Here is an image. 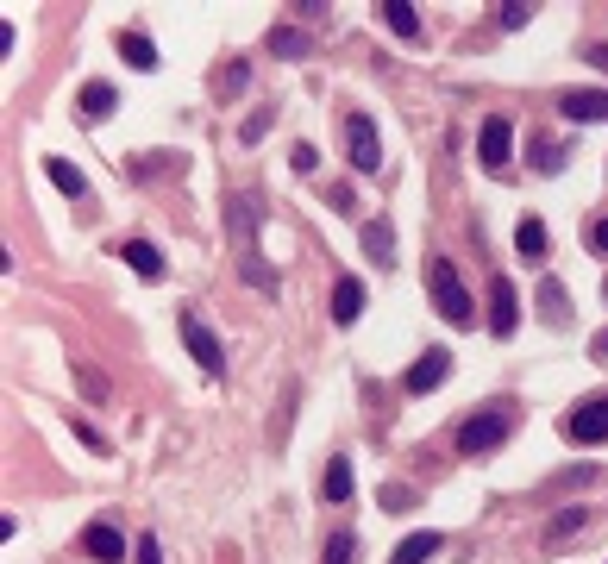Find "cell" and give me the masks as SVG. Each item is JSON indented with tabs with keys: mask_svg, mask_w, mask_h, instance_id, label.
I'll return each mask as SVG.
<instances>
[{
	"mask_svg": "<svg viewBox=\"0 0 608 564\" xmlns=\"http://www.w3.org/2000/svg\"><path fill=\"white\" fill-rule=\"evenodd\" d=\"M245 82H251V69H245V63H226V76H220V94H239Z\"/></svg>",
	"mask_w": 608,
	"mask_h": 564,
	"instance_id": "cell-29",
	"label": "cell"
},
{
	"mask_svg": "<svg viewBox=\"0 0 608 564\" xmlns=\"http://www.w3.org/2000/svg\"><path fill=\"white\" fill-rule=\"evenodd\" d=\"M239 276L251 282V289H264V295H276V289H283V282H276V270H270L257 251H245V270H239Z\"/></svg>",
	"mask_w": 608,
	"mask_h": 564,
	"instance_id": "cell-25",
	"label": "cell"
},
{
	"mask_svg": "<svg viewBox=\"0 0 608 564\" xmlns=\"http://www.w3.org/2000/svg\"><path fill=\"white\" fill-rule=\"evenodd\" d=\"M602 295H608V282H602Z\"/></svg>",
	"mask_w": 608,
	"mask_h": 564,
	"instance_id": "cell-35",
	"label": "cell"
},
{
	"mask_svg": "<svg viewBox=\"0 0 608 564\" xmlns=\"http://www.w3.org/2000/svg\"><path fill=\"white\" fill-rule=\"evenodd\" d=\"M514 320H521V295H514V282L496 276V289H489V333L508 339L514 333Z\"/></svg>",
	"mask_w": 608,
	"mask_h": 564,
	"instance_id": "cell-9",
	"label": "cell"
},
{
	"mask_svg": "<svg viewBox=\"0 0 608 564\" xmlns=\"http://www.w3.org/2000/svg\"><path fill=\"white\" fill-rule=\"evenodd\" d=\"M289 163H295L301 176H314V163H320V151H314V145H295V157H289Z\"/></svg>",
	"mask_w": 608,
	"mask_h": 564,
	"instance_id": "cell-32",
	"label": "cell"
},
{
	"mask_svg": "<svg viewBox=\"0 0 608 564\" xmlns=\"http://www.w3.org/2000/svg\"><path fill=\"white\" fill-rule=\"evenodd\" d=\"M558 113L577 126H596V120H608V88H565L558 94Z\"/></svg>",
	"mask_w": 608,
	"mask_h": 564,
	"instance_id": "cell-8",
	"label": "cell"
},
{
	"mask_svg": "<svg viewBox=\"0 0 608 564\" xmlns=\"http://www.w3.org/2000/svg\"><path fill=\"white\" fill-rule=\"evenodd\" d=\"M113 107H120L113 82H82V94H76V113H82V120H107Z\"/></svg>",
	"mask_w": 608,
	"mask_h": 564,
	"instance_id": "cell-13",
	"label": "cell"
},
{
	"mask_svg": "<svg viewBox=\"0 0 608 564\" xmlns=\"http://www.w3.org/2000/svg\"><path fill=\"white\" fill-rule=\"evenodd\" d=\"M138 564H163V539L157 533H145V539H138V552H132Z\"/></svg>",
	"mask_w": 608,
	"mask_h": 564,
	"instance_id": "cell-30",
	"label": "cell"
},
{
	"mask_svg": "<svg viewBox=\"0 0 608 564\" xmlns=\"http://www.w3.org/2000/svg\"><path fill=\"white\" fill-rule=\"evenodd\" d=\"M590 358H608V333H596V345H590Z\"/></svg>",
	"mask_w": 608,
	"mask_h": 564,
	"instance_id": "cell-34",
	"label": "cell"
},
{
	"mask_svg": "<svg viewBox=\"0 0 608 564\" xmlns=\"http://www.w3.org/2000/svg\"><path fill=\"white\" fill-rule=\"evenodd\" d=\"M270 51L295 63V57H308V51H314V38H301V32H289V26H276V32H270Z\"/></svg>",
	"mask_w": 608,
	"mask_h": 564,
	"instance_id": "cell-24",
	"label": "cell"
},
{
	"mask_svg": "<svg viewBox=\"0 0 608 564\" xmlns=\"http://www.w3.org/2000/svg\"><path fill=\"white\" fill-rule=\"evenodd\" d=\"M251 226H257V201H251V195H239V201H232V232H239L245 245H251Z\"/></svg>",
	"mask_w": 608,
	"mask_h": 564,
	"instance_id": "cell-28",
	"label": "cell"
},
{
	"mask_svg": "<svg viewBox=\"0 0 608 564\" xmlns=\"http://www.w3.org/2000/svg\"><path fill=\"white\" fill-rule=\"evenodd\" d=\"M120 57H126L132 69H145V76H151V69H157V44H151L145 32H120Z\"/></svg>",
	"mask_w": 608,
	"mask_h": 564,
	"instance_id": "cell-19",
	"label": "cell"
},
{
	"mask_svg": "<svg viewBox=\"0 0 608 564\" xmlns=\"http://www.w3.org/2000/svg\"><path fill=\"white\" fill-rule=\"evenodd\" d=\"M358 314H364V282L339 276L333 282V326H358Z\"/></svg>",
	"mask_w": 608,
	"mask_h": 564,
	"instance_id": "cell-12",
	"label": "cell"
},
{
	"mask_svg": "<svg viewBox=\"0 0 608 564\" xmlns=\"http://www.w3.org/2000/svg\"><path fill=\"white\" fill-rule=\"evenodd\" d=\"M352 489H358L352 458H333V464H326V477H320V496H326V502H352Z\"/></svg>",
	"mask_w": 608,
	"mask_h": 564,
	"instance_id": "cell-14",
	"label": "cell"
},
{
	"mask_svg": "<svg viewBox=\"0 0 608 564\" xmlns=\"http://www.w3.org/2000/svg\"><path fill=\"white\" fill-rule=\"evenodd\" d=\"M514 245H521V257H527V264H540V257H546V226H540V220H521Z\"/></svg>",
	"mask_w": 608,
	"mask_h": 564,
	"instance_id": "cell-23",
	"label": "cell"
},
{
	"mask_svg": "<svg viewBox=\"0 0 608 564\" xmlns=\"http://www.w3.org/2000/svg\"><path fill=\"white\" fill-rule=\"evenodd\" d=\"M182 345H189V358H195L207 376H220V370H226V345L207 333V320H201V314H182Z\"/></svg>",
	"mask_w": 608,
	"mask_h": 564,
	"instance_id": "cell-4",
	"label": "cell"
},
{
	"mask_svg": "<svg viewBox=\"0 0 608 564\" xmlns=\"http://www.w3.org/2000/svg\"><path fill=\"white\" fill-rule=\"evenodd\" d=\"M590 251H608V220H596V226H590Z\"/></svg>",
	"mask_w": 608,
	"mask_h": 564,
	"instance_id": "cell-33",
	"label": "cell"
},
{
	"mask_svg": "<svg viewBox=\"0 0 608 564\" xmlns=\"http://www.w3.org/2000/svg\"><path fill=\"white\" fill-rule=\"evenodd\" d=\"M377 13H383V26H389L395 38H420V13L408 7V0H383Z\"/></svg>",
	"mask_w": 608,
	"mask_h": 564,
	"instance_id": "cell-18",
	"label": "cell"
},
{
	"mask_svg": "<svg viewBox=\"0 0 608 564\" xmlns=\"http://www.w3.org/2000/svg\"><path fill=\"white\" fill-rule=\"evenodd\" d=\"M446 376H452V351H446V345H427V351H420V364L402 376V389H408V395H433Z\"/></svg>",
	"mask_w": 608,
	"mask_h": 564,
	"instance_id": "cell-5",
	"label": "cell"
},
{
	"mask_svg": "<svg viewBox=\"0 0 608 564\" xmlns=\"http://www.w3.org/2000/svg\"><path fill=\"white\" fill-rule=\"evenodd\" d=\"M508 433H514V414H508V408L464 414V427H458V452H464V458H483V452H496Z\"/></svg>",
	"mask_w": 608,
	"mask_h": 564,
	"instance_id": "cell-2",
	"label": "cell"
},
{
	"mask_svg": "<svg viewBox=\"0 0 608 564\" xmlns=\"http://www.w3.org/2000/svg\"><path fill=\"white\" fill-rule=\"evenodd\" d=\"M427 295H433L439 320H452V326L477 320V301H471V289H464V276H458L452 257H433V264H427Z\"/></svg>",
	"mask_w": 608,
	"mask_h": 564,
	"instance_id": "cell-1",
	"label": "cell"
},
{
	"mask_svg": "<svg viewBox=\"0 0 608 564\" xmlns=\"http://www.w3.org/2000/svg\"><path fill=\"white\" fill-rule=\"evenodd\" d=\"M120 257H126V264H132L138 276H145V282H157V276H163V257H157V245H145V239H126V245H120Z\"/></svg>",
	"mask_w": 608,
	"mask_h": 564,
	"instance_id": "cell-17",
	"label": "cell"
},
{
	"mask_svg": "<svg viewBox=\"0 0 608 564\" xmlns=\"http://www.w3.org/2000/svg\"><path fill=\"white\" fill-rule=\"evenodd\" d=\"M44 176H51V182L63 188L69 201H82V195H88V176H82V170H76V163H69V157H44Z\"/></svg>",
	"mask_w": 608,
	"mask_h": 564,
	"instance_id": "cell-15",
	"label": "cell"
},
{
	"mask_svg": "<svg viewBox=\"0 0 608 564\" xmlns=\"http://www.w3.org/2000/svg\"><path fill=\"white\" fill-rule=\"evenodd\" d=\"M270 132V113H251V120L239 126V138H245V145H257V138H264Z\"/></svg>",
	"mask_w": 608,
	"mask_h": 564,
	"instance_id": "cell-31",
	"label": "cell"
},
{
	"mask_svg": "<svg viewBox=\"0 0 608 564\" xmlns=\"http://www.w3.org/2000/svg\"><path fill=\"white\" fill-rule=\"evenodd\" d=\"M540 308H546V320H558V326L571 320V295L558 289V276H546V282H540Z\"/></svg>",
	"mask_w": 608,
	"mask_h": 564,
	"instance_id": "cell-21",
	"label": "cell"
},
{
	"mask_svg": "<svg viewBox=\"0 0 608 564\" xmlns=\"http://www.w3.org/2000/svg\"><path fill=\"white\" fill-rule=\"evenodd\" d=\"M533 13H540L533 0H502V7H496V26H502V32H521Z\"/></svg>",
	"mask_w": 608,
	"mask_h": 564,
	"instance_id": "cell-26",
	"label": "cell"
},
{
	"mask_svg": "<svg viewBox=\"0 0 608 564\" xmlns=\"http://www.w3.org/2000/svg\"><path fill=\"white\" fill-rule=\"evenodd\" d=\"M583 514H590V508H565V514H558V521L546 527V546H552V552L565 546V539H577V533H583Z\"/></svg>",
	"mask_w": 608,
	"mask_h": 564,
	"instance_id": "cell-22",
	"label": "cell"
},
{
	"mask_svg": "<svg viewBox=\"0 0 608 564\" xmlns=\"http://www.w3.org/2000/svg\"><path fill=\"white\" fill-rule=\"evenodd\" d=\"M345 151H352V170L358 176H377L383 170V132L370 113H345Z\"/></svg>",
	"mask_w": 608,
	"mask_h": 564,
	"instance_id": "cell-3",
	"label": "cell"
},
{
	"mask_svg": "<svg viewBox=\"0 0 608 564\" xmlns=\"http://www.w3.org/2000/svg\"><path fill=\"white\" fill-rule=\"evenodd\" d=\"M565 439L571 445H602L608 439V395H596V402H583L577 414H565Z\"/></svg>",
	"mask_w": 608,
	"mask_h": 564,
	"instance_id": "cell-6",
	"label": "cell"
},
{
	"mask_svg": "<svg viewBox=\"0 0 608 564\" xmlns=\"http://www.w3.org/2000/svg\"><path fill=\"white\" fill-rule=\"evenodd\" d=\"M82 552L101 558V564H120V558H126V533L113 527V521H95V527L82 533Z\"/></svg>",
	"mask_w": 608,
	"mask_h": 564,
	"instance_id": "cell-11",
	"label": "cell"
},
{
	"mask_svg": "<svg viewBox=\"0 0 608 564\" xmlns=\"http://www.w3.org/2000/svg\"><path fill=\"white\" fill-rule=\"evenodd\" d=\"M364 251H370V264H377V270H395V220L389 214L364 220Z\"/></svg>",
	"mask_w": 608,
	"mask_h": 564,
	"instance_id": "cell-10",
	"label": "cell"
},
{
	"mask_svg": "<svg viewBox=\"0 0 608 564\" xmlns=\"http://www.w3.org/2000/svg\"><path fill=\"white\" fill-rule=\"evenodd\" d=\"M439 546H446V539H439V533H408L402 546L389 552V564H427V558H433Z\"/></svg>",
	"mask_w": 608,
	"mask_h": 564,
	"instance_id": "cell-16",
	"label": "cell"
},
{
	"mask_svg": "<svg viewBox=\"0 0 608 564\" xmlns=\"http://www.w3.org/2000/svg\"><path fill=\"white\" fill-rule=\"evenodd\" d=\"M508 145H514L508 113H489L483 132H477V157H483V170H508Z\"/></svg>",
	"mask_w": 608,
	"mask_h": 564,
	"instance_id": "cell-7",
	"label": "cell"
},
{
	"mask_svg": "<svg viewBox=\"0 0 608 564\" xmlns=\"http://www.w3.org/2000/svg\"><path fill=\"white\" fill-rule=\"evenodd\" d=\"M352 558H358V539H352V533L339 527L333 539H326V552H320V564H352Z\"/></svg>",
	"mask_w": 608,
	"mask_h": 564,
	"instance_id": "cell-27",
	"label": "cell"
},
{
	"mask_svg": "<svg viewBox=\"0 0 608 564\" xmlns=\"http://www.w3.org/2000/svg\"><path fill=\"white\" fill-rule=\"evenodd\" d=\"M527 163H533V170H540V176H558V170H565V151H558V138H533V145H527Z\"/></svg>",
	"mask_w": 608,
	"mask_h": 564,
	"instance_id": "cell-20",
	"label": "cell"
}]
</instances>
